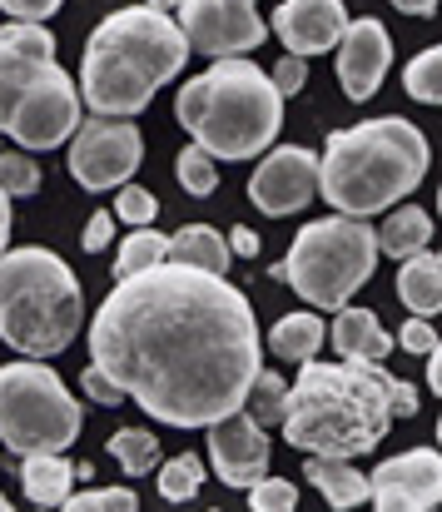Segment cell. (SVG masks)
<instances>
[{
  "label": "cell",
  "mask_w": 442,
  "mask_h": 512,
  "mask_svg": "<svg viewBox=\"0 0 442 512\" xmlns=\"http://www.w3.org/2000/svg\"><path fill=\"white\" fill-rule=\"evenodd\" d=\"M90 358L169 428H209L244 408L264 368L249 299L224 274L174 259L115 279L90 319Z\"/></svg>",
  "instance_id": "cell-1"
},
{
  "label": "cell",
  "mask_w": 442,
  "mask_h": 512,
  "mask_svg": "<svg viewBox=\"0 0 442 512\" xmlns=\"http://www.w3.org/2000/svg\"><path fill=\"white\" fill-rule=\"evenodd\" d=\"M423 408L418 388L393 378L383 363H298V383L289 388L284 438L298 453L318 458H363L373 453L393 418H413Z\"/></svg>",
  "instance_id": "cell-2"
},
{
  "label": "cell",
  "mask_w": 442,
  "mask_h": 512,
  "mask_svg": "<svg viewBox=\"0 0 442 512\" xmlns=\"http://www.w3.org/2000/svg\"><path fill=\"white\" fill-rule=\"evenodd\" d=\"M433 165V145L403 115L363 120L353 130H333L318 155V194L353 219H368L398 199H408Z\"/></svg>",
  "instance_id": "cell-3"
},
{
  "label": "cell",
  "mask_w": 442,
  "mask_h": 512,
  "mask_svg": "<svg viewBox=\"0 0 442 512\" xmlns=\"http://www.w3.org/2000/svg\"><path fill=\"white\" fill-rule=\"evenodd\" d=\"M174 120L214 160H259L284 130V95L254 60H214L204 75L184 80Z\"/></svg>",
  "instance_id": "cell-4"
},
{
  "label": "cell",
  "mask_w": 442,
  "mask_h": 512,
  "mask_svg": "<svg viewBox=\"0 0 442 512\" xmlns=\"http://www.w3.org/2000/svg\"><path fill=\"white\" fill-rule=\"evenodd\" d=\"M85 319V294L75 269L50 249L0 254V339L25 358L65 353Z\"/></svg>",
  "instance_id": "cell-5"
},
{
  "label": "cell",
  "mask_w": 442,
  "mask_h": 512,
  "mask_svg": "<svg viewBox=\"0 0 442 512\" xmlns=\"http://www.w3.org/2000/svg\"><path fill=\"white\" fill-rule=\"evenodd\" d=\"M378 229H368L353 214H333V219H313L294 234V249L284 264H274V279H284L303 304L313 309H343L378 264Z\"/></svg>",
  "instance_id": "cell-6"
},
{
  "label": "cell",
  "mask_w": 442,
  "mask_h": 512,
  "mask_svg": "<svg viewBox=\"0 0 442 512\" xmlns=\"http://www.w3.org/2000/svg\"><path fill=\"white\" fill-rule=\"evenodd\" d=\"M80 423H85V413L50 363L20 358V363L0 368V443L15 458L65 453L80 438Z\"/></svg>",
  "instance_id": "cell-7"
},
{
  "label": "cell",
  "mask_w": 442,
  "mask_h": 512,
  "mask_svg": "<svg viewBox=\"0 0 442 512\" xmlns=\"http://www.w3.org/2000/svg\"><path fill=\"white\" fill-rule=\"evenodd\" d=\"M85 50H100V55L140 70L154 85L174 80L189 60V40H184L179 20H169L164 10H149V5H125V10L105 15Z\"/></svg>",
  "instance_id": "cell-8"
},
{
  "label": "cell",
  "mask_w": 442,
  "mask_h": 512,
  "mask_svg": "<svg viewBox=\"0 0 442 512\" xmlns=\"http://www.w3.org/2000/svg\"><path fill=\"white\" fill-rule=\"evenodd\" d=\"M80 90H75V80L60 70V60L55 65H45V75L15 100V110H10V125H5V135L20 145V150H55V145H65V135H75L80 130Z\"/></svg>",
  "instance_id": "cell-9"
},
{
  "label": "cell",
  "mask_w": 442,
  "mask_h": 512,
  "mask_svg": "<svg viewBox=\"0 0 442 512\" xmlns=\"http://www.w3.org/2000/svg\"><path fill=\"white\" fill-rule=\"evenodd\" d=\"M140 160H145L140 125L135 120H115V115H95L75 135V145H70V174L90 194L130 184V174L140 170Z\"/></svg>",
  "instance_id": "cell-10"
},
{
  "label": "cell",
  "mask_w": 442,
  "mask_h": 512,
  "mask_svg": "<svg viewBox=\"0 0 442 512\" xmlns=\"http://www.w3.org/2000/svg\"><path fill=\"white\" fill-rule=\"evenodd\" d=\"M179 30L189 40V55H209V60H229L264 45L259 0H184Z\"/></svg>",
  "instance_id": "cell-11"
},
{
  "label": "cell",
  "mask_w": 442,
  "mask_h": 512,
  "mask_svg": "<svg viewBox=\"0 0 442 512\" xmlns=\"http://www.w3.org/2000/svg\"><path fill=\"white\" fill-rule=\"evenodd\" d=\"M249 199L284 219V214H298L303 204L318 199V155L303 150V145H279L264 155V165L249 174Z\"/></svg>",
  "instance_id": "cell-12"
},
{
  "label": "cell",
  "mask_w": 442,
  "mask_h": 512,
  "mask_svg": "<svg viewBox=\"0 0 442 512\" xmlns=\"http://www.w3.org/2000/svg\"><path fill=\"white\" fill-rule=\"evenodd\" d=\"M373 483V508L383 512H428L442 503V453L433 448H408L398 458H388L378 473H368Z\"/></svg>",
  "instance_id": "cell-13"
},
{
  "label": "cell",
  "mask_w": 442,
  "mask_h": 512,
  "mask_svg": "<svg viewBox=\"0 0 442 512\" xmlns=\"http://www.w3.org/2000/svg\"><path fill=\"white\" fill-rule=\"evenodd\" d=\"M209 463L229 488H254L269 478V438L264 423L249 408L224 413L219 423H209Z\"/></svg>",
  "instance_id": "cell-14"
},
{
  "label": "cell",
  "mask_w": 442,
  "mask_h": 512,
  "mask_svg": "<svg viewBox=\"0 0 442 512\" xmlns=\"http://www.w3.org/2000/svg\"><path fill=\"white\" fill-rule=\"evenodd\" d=\"M45 65H55V35L35 20H10L0 25V135L10 125L15 100L45 75Z\"/></svg>",
  "instance_id": "cell-15"
},
{
  "label": "cell",
  "mask_w": 442,
  "mask_h": 512,
  "mask_svg": "<svg viewBox=\"0 0 442 512\" xmlns=\"http://www.w3.org/2000/svg\"><path fill=\"white\" fill-rule=\"evenodd\" d=\"M393 65V35L383 30V20L363 15V20H348L343 30V45H338V85L353 105L373 100L383 75Z\"/></svg>",
  "instance_id": "cell-16"
},
{
  "label": "cell",
  "mask_w": 442,
  "mask_h": 512,
  "mask_svg": "<svg viewBox=\"0 0 442 512\" xmlns=\"http://www.w3.org/2000/svg\"><path fill=\"white\" fill-rule=\"evenodd\" d=\"M348 10L343 0H284L274 10V35L289 45V55H323L343 40Z\"/></svg>",
  "instance_id": "cell-17"
},
{
  "label": "cell",
  "mask_w": 442,
  "mask_h": 512,
  "mask_svg": "<svg viewBox=\"0 0 442 512\" xmlns=\"http://www.w3.org/2000/svg\"><path fill=\"white\" fill-rule=\"evenodd\" d=\"M328 339L338 348V358H358V363H383V358L393 353V339H388V329L378 324V314H373V309H353V304L338 309Z\"/></svg>",
  "instance_id": "cell-18"
},
{
  "label": "cell",
  "mask_w": 442,
  "mask_h": 512,
  "mask_svg": "<svg viewBox=\"0 0 442 512\" xmlns=\"http://www.w3.org/2000/svg\"><path fill=\"white\" fill-rule=\"evenodd\" d=\"M303 478L328 498V508H363L373 498V483L353 468V458H318V453H308Z\"/></svg>",
  "instance_id": "cell-19"
},
{
  "label": "cell",
  "mask_w": 442,
  "mask_h": 512,
  "mask_svg": "<svg viewBox=\"0 0 442 512\" xmlns=\"http://www.w3.org/2000/svg\"><path fill=\"white\" fill-rule=\"evenodd\" d=\"M75 478L80 473L65 463V453H25L20 458V488L35 508H65Z\"/></svg>",
  "instance_id": "cell-20"
},
{
  "label": "cell",
  "mask_w": 442,
  "mask_h": 512,
  "mask_svg": "<svg viewBox=\"0 0 442 512\" xmlns=\"http://www.w3.org/2000/svg\"><path fill=\"white\" fill-rule=\"evenodd\" d=\"M398 299L408 304V314H423V319L442 314V259L438 254H428V249H423V254L403 259Z\"/></svg>",
  "instance_id": "cell-21"
},
{
  "label": "cell",
  "mask_w": 442,
  "mask_h": 512,
  "mask_svg": "<svg viewBox=\"0 0 442 512\" xmlns=\"http://www.w3.org/2000/svg\"><path fill=\"white\" fill-rule=\"evenodd\" d=\"M169 259L174 264H194V269H209V274H229V239L209 224H184L179 234H169Z\"/></svg>",
  "instance_id": "cell-22"
},
{
  "label": "cell",
  "mask_w": 442,
  "mask_h": 512,
  "mask_svg": "<svg viewBox=\"0 0 442 512\" xmlns=\"http://www.w3.org/2000/svg\"><path fill=\"white\" fill-rule=\"evenodd\" d=\"M428 239H433V219H428L423 209L403 204V209L388 214V224H383V234H378V249H383L388 259H413V254L428 249Z\"/></svg>",
  "instance_id": "cell-23"
},
{
  "label": "cell",
  "mask_w": 442,
  "mask_h": 512,
  "mask_svg": "<svg viewBox=\"0 0 442 512\" xmlns=\"http://www.w3.org/2000/svg\"><path fill=\"white\" fill-rule=\"evenodd\" d=\"M323 339H328V329H323L318 314H289V319H279V324L269 329V348H274L279 358H289V363L318 358Z\"/></svg>",
  "instance_id": "cell-24"
},
{
  "label": "cell",
  "mask_w": 442,
  "mask_h": 512,
  "mask_svg": "<svg viewBox=\"0 0 442 512\" xmlns=\"http://www.w3.org/2000/svg\"><path fill=\"white\" fill-rule=\"evenodd\" d=\"M169 259V234H159L154 224H140L125 244H120V259H115V279H130V274H145L154 264Z\"/></svg>",
  "instance_id": "cell-25"
},
{
  "label": "cell",
  "mask_w": 442,
  "mask_h": 512,
  "mask_svg": "<svg viewBox=\"0 0 442 512\" xmlns=\"http://www.w3.org/2000/svg\"><path fill=\"white\" fill-rule=\"evenodd\" d=\"M110 453L125 468V478H145L149 468H159V438L149 428H120L110 438Z\"/></svg>",
  "instance_id": "cell-26"
},
{
  "label": "cell",
  "mask_w": 442,
  "mask_h": 512,
  "mask_svg": "<svg viewBox=\"0 0 442 512\" xmlns=\"http://www.w3.org/2000/svg\"><path fill=\"white\" fill-rule=\"evenodd\" d=\"M264 428H274V423H284V413H289V383L279 378V373H269V368H259V378H254V388H249V403H244Z\"/></svg>",
  "instance_id": "cell-27"
},
{
  "label": "cell",
  "mask_w": 442,
  "mask_h": 512,
  "mask_svg": "<svg viewBox=\"0 0 442 512\" xmlns=\"http://www.w3.org/2000/svg\"><path fill=\"white\" fill-rule=\"evenodd\" d=\"M174 174H179V184H184L194 199H209V194L219 189V160H214L204 145H184Z\"/></svg>",
  "instance_id": "cell-28"
},
{
  "label": "cell",
  "mask_w": 442,
  "mask_h": 512,
  "mask_svg": "<svg viewBox=\"0 0 442 512\" xmlns=\"http://www.w3.org/2000/svg\"><path fill=\"white\" fill-rule=\"evenodd\" d=\"M199 483H204V463L194 453H179L159 468V498L164 503H189L199 493Z\"/></svg>",
  "instance_id": "cell-29"
},
{
  "label": "cell",
  "mask_w": 442,
  "mask_h": 512,
  "mask_svg": "<svg viewBox=\"0 0 442 512\" xmlns=\"http://www.w3.org/2000/svg\"><path fill=\"white\" fill-rule=\"evenodd\" d=\"M403 85H408V95H413V100H423V105H442V45L423 50V55L403 70Z\"/></svg>",
  "instance_id": "cell-30"
},
{
  "label": "cell",
  "mask_w": 442,
  "mask_h": 512,
  "mask_svg": "<svg viewBox=\"0 0 442 512\" xmlns=\"http://www.w3.org/2000/svg\"><path fill=\"white\" fill-rule=\"evenodd\" d=\"M249 508L254 512H294L298 508V488L289 478H264L249 488Z\"/></svg>",
  "instance_id": "cell-31"
},
{
  "label": "cell",
  "mask_w": 442,
  "mask_h": 512,
  "mask_svg": "<svg viewBox=\"0 0 442 512\" xmlns=\"http://www.w3.org/2000/svg\"><path fill=\"white\" fill-rule=\"evenodd\" d=\"M0 189H5L10 199L35 194V189H40V170H35V160H25V155H0Z\"/></svg>",
  "instance_id": "cell-32"
},
{
  "label": "cell",
  "mask_w": 442,
  "mask_h": 512,
  "mask_svg": "<svg viewBox=\"0 0 442 512\" xmlns=\"http://www.w3.org/2000/svg\"><path fill=\"white\" fill-rule=\"evenodd\" d=\"M115 214L125 219V224H154V214H159V199L140 189V184H120V199H115Z\"/></svg>",
  "instance_id": "cell-33"
},
{
  "label": "cell",
  "mask_w": 442,
  "mask_h": 512,
  "mask_svg": "<svg viewBox=\"0 0 442 512\" xmlns=\"http://www.w3.org/2000/svg\"><path fill=\"white\" fill-rule=\"evenodd\" d=\"M65 508H75V512H90V508L135 512L140 508V498H135L130 488H90V493H70V498H65Z\"/></svg>",
  "instance_id": "cell-34"
},
{
  "label": "cell",
  "mask_w": 442,
  "mask_h": 512,
  "mask_svg": "<svg viewBox=\"0 0 442 512\" xmlns=\"http://www.w3.org/2000/svg\"><path fill=\"white\" fill-rule=\"evenodd\" d=\"M80 388H85V398H95L100 408H115V403H125V398H130V393H125V388H120L100 363H90V368L80 373Z\"/></svg>",
  "instance_id": "cell-35"
},
{
  "label": "cell",
  "mask_w": 442,
  "mask_h": 512,
  "mask_svg": "<svg viewBox=\"0 0 442 512\" xmlns=\"http://www.w3.org/2000/svg\"><path fill=\"white\" fill-rule=\"evenodd\" d=\"M398 343L413 353V358H428L433 348H438V334H433V324L423 319V314H413L408 324H403V334H398Z\"/></svg>",
  "instance_id": "cell-36"
},
{
  "label": "cell",
  "mask_w": 442,
  "mask_h": 512,
  "mask_svg": "<svg viewBox=\"0 0 442 512\" xmlns=\"http://www.w3.org/2000/svg\"><path fill=\"white\" fill-rule=\"evenodd\" d=\"M269 80H274V90H279V95H298V90H303V80H308L303 55H284V60L269 70Z\"/></svg>",
  "instance_id": "cell-37"
},
{
  "label": "cell",
  "mask_w": 442,
  "mask_h": 512,
  "mask_svg": "<svg viewBox=\"0 0 442 512\" xmlns=\"http://www.w3.org/2000/svg\"><path fill=\"white\" fill-rule=\"evenodd\" d=\"M80 244H85V254H105V249L115 244V214L100 209V214L85 224V239H80Z\"/></svg>",
  "instance_id": "cell-38"
},
{
  "label": "cell",
  "mask_w": 442,
  "mask_h": 512,
  "mask_svg": "<svg viewBox=\"0 0 442 512\" xmlns=\"http://www.w3.org/2000/svg\"><path fill=\"white\" fill-rule=\"evenodd\" d=\"M60 5H65V0H0V10H5L10 20H35V25L50 20Z\"/></svg>",
  "instance_id": "cell-39"
},
{
  "label": "cell",
  "mask_w": 442,
  "mask_h": 512,
  "mask_svg": "<svg viewBox=\"0 0 442 512\" xmlns=\"http://www.w3.org/2000/svg\"><path fill=\"white\" fill-rule=\"evenodd\" d=\"M229 249L244 254V259H254V254H259V234H254L249 224H234V229H229Z\"/></svg>",
  "instance_id": "cell-40"
},
{
  "label": "cell",
  "mask_w": 442,
  "mask_h": 512,
  "mask_svg": "<svg viewBox=\"0 0 442 512\" xmlns=\"http://www.w3.org/2000/svg\"><path fill=\"white\" fill-rule=\"evenodd\" d=\"M393 5H398L403 15H423V20L438 15V0H393Z\"/></svg>",
  "instance_id": "cell-41"
},
{
  "label": "cell",
  "mask_w": 442,
  "mask_h": 512,
  "mask_svg": "<svg viewBox=\"0 0 442 512\" xmlns=\"http://www.w3.org/2000/svg\"><path fill=\"white\" fill-rule=\"evenodd\" d=\"M428 388H433V393H442V339H438V348L428 353Z\"/></svg>",
  "instance_id": "cell-42"
},
{
  "label": "cell",
  "mask_w": 442,
  "mask_h": 512,
  "mask_svg": "<svg viewBox=\"0 0 442 512\" xmlns=\"http://www.w3.org/2000/svg\"><path fill=\"white\" fill-rule=\"evenodd\" d=\"M5 239H10V194L0 189V254H5Z\"/></svg>",
  "instance_id": "cell-43"
},
{
  "label": "cell",
  "mask_w": 442,
  "mask_h": 512,
  "mask_svg": "<svg viewBox=\"0 0 442 512\" xmlns=\"http://www.w3.org/2000/svg\"><path fill=\"white\" fill-rule=\"evenodd\" d=\"M149 10H164V15H169V10H179V5H184V0H145Z\"/></svg>",
  "instance_id": "cell-44"
},
{
  "label": "cell",
  "mask_w": 442,
  "mask_h": 512,
  "mask_svg": "<svg viewBox=\"0 0 442 512\" xmlns=\"http://www.w3.org/2000/svg\"><path fill=\"white\" fill-rule=\"evenodd\" d=\"M438 443H442V418H438Z\"/></svg>",
  "instance_id": "cell-45"
},
{
  "label": "cell",
  "mask_w": 442,
  "mask_h": 512,
  "mask_svg": "<svg viewBox=\"0 0 442 512\" xmlns=\"http://www.w3.org/2000/svg\"><path fill=\"white\" fill-rule=\"evenodd\" d=\"M438 209H442V189H438Z\"/></svg>",
  "instance_id": "cell-46"
},
{
  "label": "cell",
  "mask_w": 442,
  "mask_h": 512,
  "mask_svg": "<svg viewBox=\"0 0 442 512\" xmlns=\"http://www.w3.org/2000/svg\"><path fill=\"white\" fill-rule=\"evenodd\" d=\"M438 259H442V254H438Z\"/></svg>",
  "instance_id": "cell-47"
}]
</instances>
